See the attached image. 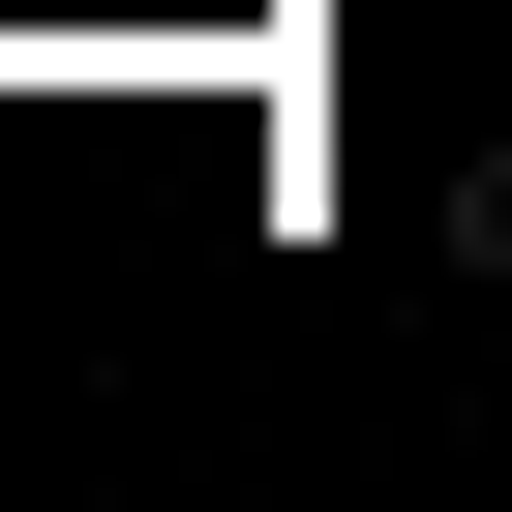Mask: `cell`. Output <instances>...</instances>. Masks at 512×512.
I'll return each instance as SVG.
<instances>
[{
  "label": "cell",
  "mask_w": 512,
  "mask_h": 512,
  "mask_svg": "<svg viewBox=\"0 0 512 512\" xmlns=\"http://www.w3.org/2000/svg\"><path fill=\"white\" fill-rule=\"evenodd\" d=\"M452 272H512V151H482V181H452Z\"/></svg>",
  "instance_id": "1"
}]
</instances>
